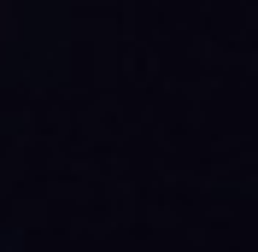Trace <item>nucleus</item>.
I'll return each instance as SVG.
<instances>
[]
</instances>
